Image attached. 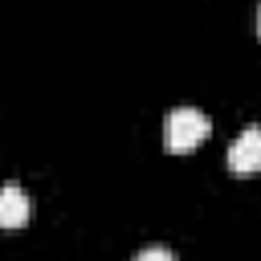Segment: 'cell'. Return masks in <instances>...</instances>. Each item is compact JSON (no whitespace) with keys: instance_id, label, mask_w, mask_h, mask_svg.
Wrapping results in <instances>:
<instances>
[{"instance_id":"2","label":"cell","mask_w":261,"mask_h":261,"mask_svg":"<svg viewBox=\"0 0 261 261\" xmlns=\"http://www.w3.org/2000/svg\"><path fill=\"white\" fill-rule=\"evenodd\" d=\"M228 171H237V175L261 171V126H245L237 135V143L228 147Z\"/></svg>"},{"instance_id":"5","label":"cell","mask_w":261,"mask_h":261,"mask_svg":"<svg viewBox=\"0 0 261 261\" xmlns=\"http://www.w3.org/2000/svg\"><path fill=\"white\" fill-rule=\"evenodd\" d=\"M257 37H261V8H257Z\"/></svg>"},{"instance_id":"1","label":"cell","mask_w":261,"mask_h":261,"mask_svg":"<svg viewBox=\"0 0 261 261\" xmlns=\"http://www.w3.org/2000/svg\"><path fill=\"white\" fill-rule=\"evenodd\" d=\"M208 135H212V122H208L204 110H196V106H179V110H171V118H167V147H171L175 155L196 151Z\"/></svg>"},{"instance_id":"4","label":"cell","mask_w":261,"mask_h":261,"mask_svg":"<svg viewBox=\"0 0 261 261\" xmlns=\"http://www.w3.org/2000/svg\"><path fill=\"white\" fill-rule=\"evenodd\" d=\"M135 261H175V257H171V249H163V245H151V249H143Z\"/></svg>"},{"instance_id":"3","label":"cell","mask_w":261,"mask_h":261,"mask_svg":"<svg viewBox=\"0 0 261 261\" xmlns=\"http://www.w3.org/2000/svg\"><path fill=\"white\" fill-rule=\"evenodd\" d=\"M29 212H33V204H29L24 188L20 184H4L0 188V228H20L29 220Z\"/></svg>"}]
</instances>
